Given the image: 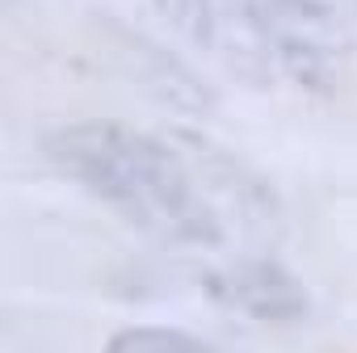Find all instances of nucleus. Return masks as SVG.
<instances>
[{"label": "nucleus", "instance_id": "4", "mask_svg": "<svg viewBox=\"0 0 357 353\" xmlns=\"http://www.w3.org/2000/svg\"><path fill=\"white\" fill-rule=\"evenodd\" d=\"M172 147L181 151L190 176H194V186L202 190V198L215 206H231V215L248 227H265L278 219V198L269 194V186L261 181V176L227 147H219L215 139L198 135V130H185V126H176L168 130Z\"/></svg>", "mask_w": 357, "mask_h": 353}, {"label": "nucleus", "instance_id": "2", "mask_svg": "<svg viewBox=\"0 0 357 353\" xmlns=\"http://www.w3.org/2000/svg\"><path fill=\"white\" fill-rule=\"evenodd\" d=\"M261 22L273 63L307 93L328 97L344 63V5L340 0H261Z\"/></svg>", "mask_w": 357, "mask_h": 353}, {"label": "nucleus", "instance_id": "7", "mask_svg": "<svg viewBox=\"0 0 357 353\" xmlns=\"http://www.w3.org/2000/svg\"><path fill=\"white\" fill-rule=\"evenodd\" d=\"M202 5H206V9H211V22H215V5H219V0H202Z\"/></svg>", "mask_w": 357, "mask_h": 353}, {"label": "nucleus", "instance_id": "1", "mask_svg": "<svg viewBox=\"0 0 357 353\" xmlns=\"http://www.w3.org/2000/svg\"><path fill=\"white\" fill-rule=\"evenodd\" d=\"M43 151L59 172L151 240L190 248H215L223 240L219 211L194 186L181 151L160 135L114 118H84L47 130Z\"/></svg>", "mask_w": 357, "mask_h": 353}, {"label": "nucleus", "instance_id": "3", "mask_svg": "<svg viewBox=\"0 0 357 353\" xmlns=\"http://www.w3.org/2000/svg\"><path fill=\"white\" fill-rule=\"evenodd\" d=\"M109 55L118 59V68L126 72V80H135L151 101H160L172 114H190L202 118L215 110V93L211 84L168 47H160L155 38H147L143 30H135L130 22L118 17H97Z\"/></svg>", "mask_w": 357, "mask_h": 353}, {"label": "nucleus", "instance_id": "6", "mask_svg": "<svg viewBox=\"0 0 357 353\" xmlns=\"http://www.w3.org/2000/svg\"><path fill=\"white\" fill-rule=\"evenodd\" d=\"M105 353H223L211 340L181 332V328H155V324H139V328H122L109 336Z\"/></svg>", "mask_w": 357, "mask_h": 353}, {"label": "nucleus", "instance_id": "5", "mask_svg": "<svg viewBox=\"0 0 357 353\" xmlns=\"http://www.w3.org/2000/svg\"><path fill=\"white\" fill-rule=\"evenodd\" d=\"M206 294L248 320H269V324H286V320H298L307 315L311 299L303 290V282L282 269L278 261H265V257H252V261H236L227 269H211L202 278Z\"/></svg>", "mask_w": 357, "mask_h": 353}]
</instances>
